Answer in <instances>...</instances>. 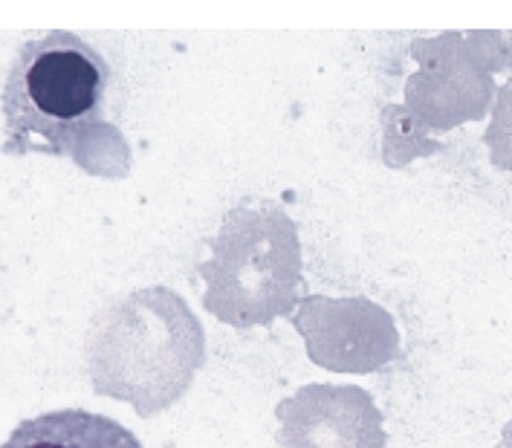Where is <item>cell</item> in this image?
I'll list each match as a JSON object with an SVG mask.
<instances>
[{"label":"cell","instance_id":"obj_2","mask_svg":"<svg viewBox=\"0 0 512 448\" xmlns=\"http://www.w3.org/2000/svg\"><path fill=\"white\" fill-rule=\"evenodd\" d=\"M108 81V61L73 32L55 29L24 44L3 79V154L81 162V145L99 131Z\"/></svg>","mask_w":512,"mask_h":448},{"label":"cell","instance_id":"obj_1","mask_svg":"<svg viewBox=\"0 0 512 448\" xmlns=\"http://www.w3.org/2000/svg\"><path fill=\"white\" fill-rule=\"evenodd\" d=\"M206 362V333L168 287L136 290L105 307L87 336V376L99 396L148 420L189 394Z\"/></svg>","mask_w":512,"mask_h":448},{"label":"cell","instance_id":"obj_4","mask_svg":"<svg viewBox=\"0 0 512 448\" xmlns=\"http://www.w3.org/2000/svg\"><path fill=\"white\" fill-rule=\"evenodd\" d=\"M307 359L333 373L368 376L400 359V330L394 316L368 298L307 295L293 313Z\"/></svg>","mask_w":512,"mask_h":448},{"label":"cell","instance_id":"obj_5","mask_svg":"<svg viewBox=\"0 0 512 448\" xmlns=\"http://www.w3.org/2000/svg\"><path fill=\"white\" fill-rule=\"evenodd\" d=\"M281 448H385L388 431L374 396L359 385L310 382L275 405Z\"/></svg>","mask_w":512,"mask_h":448},{"label":"cell","instance_id":"obj_7","mask_svg":"<svg viewBox=\"0 0 512 448\" xmlns=\"http://www.w3.org/2000/svg\"><path fill=\"white\" fill-rule=\"evenodd\" d=\"M501 448H512V422L504 428V443H501Z\"/></svg>","mask_w":512,"mask_h":448},{"label":"cell","instance_id":"obj_6","mask_svg":"<svg viewBox=\"0 0 512 448\" xmlns=\"http://www.w3.org/2000/svg\"><path fill=\"white\" fill-rule=\"evenodd\" d=\"M0 448H145L131 428L105 414L84 408H64L53 414L29 417Z\"/></svg>","mask_w":512,"mask_h":448},{"label":"cell","instance_id":"obj_3","mask_svg":"<svg viewBox=\"0 0 512 448\" xmlns=\"http://www.w3.org/2000/svg\"><path fill=\"white\" fill-rule=\"evenodd\" d=\"M203 307L217 321L249 330L293 316L301 298V243L290 214L272 203L226 211L212 258L197 266Z\"/></svg>","mask_w":512,"mask_h":448}]
</instances>
